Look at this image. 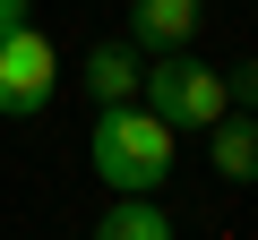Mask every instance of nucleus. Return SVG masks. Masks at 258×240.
<instances>
[{"label":"nucleus","mask_w":258,"mask_h":240,"mask_svg":"<svg viewBox=\"0 0 258 240\" xmlns=\"http://www.w3.org/2000/svg\"><path fill=\"white\" fill-rule=\"evenodd\" d=\"M86 155H95V180L112 197H155L172 180V120H155L147 103H103Z\"/></svg>","instance_id":"1"},{"label":"nucleus","mask_w":258,"mask_h":240,"mask_svg":"<svg viewBox=\"0 0 258 240\" xmlns=\"http://www.w3.org/2000/svg\"><path fill=\"white\" fill-rule=\"evenodd\" d=\"M138 103H147L155 120H172V138H181V129H215V120L232 111L224 69H207L189 43H181V52H155V60L138 69Z\"/></svg>","instance_id":"2"},{"label":"nucleus","mask_w":258,"mask_h":240,"mask_svg":"<svg viewBox=\"0 0 258 240\" xmlns=\"http://www.w3.org/2000/svg\"><path fill=\"white\" fill-rule=\"evenodd\" d=\"M52 94H60V52H52V35L26 18L18 35H0V111H9V120H35Z\"/></svg>","instance_id":"3"},{"label":"nucleus","mask_w":258,"mask_h":240,"mask_svg":"<svg viewBox=\"0 0 258 240\" xmlns=\"http://www.w3.org/2000/svg\"><path fill=\"white\" fill-rule=\"evenodd\" d=\"M129 35L147 52H181L198 35V0H129Z\"/></svg>","instance_id":"4"},{"label":"nucleus","mask_w":258,"mask_h":240,"mask_svg":"<svg viewBox=\"0 0 258 240\" xmlns=\"http://www.w3.org/2000/svg\"><path fill=\"white\" fill-rule=\"evenodd\" d=\"M78 86L95 94V111L103 103H138V52H129V43H95L86 69H78Z\"/></svg>","instance_id":"5"},{"label":"nucleus","mask_w":258,"mask_h":240,"mask_svg":"<svg viewBox=\"0 0 258 240\" xmlns=\"http://www.w3.org/2000/svg\"><path fill=\"white\" fill-rule=\"evenodd\" d=\"M207 163H215L224 180H258V120H249V111H241V120L224 111L215 129H207Z\"/></svg>","instance_id":"6"},{"label":"nucleus","mask_w":258,"mask_h":240,"mask_svg":"<svg viewBox=\"0 0 258 240\" xmlns=\"http://www.w3.org/2000/svg\"><path fill=\"white\" fill-rule=\"evenodd\" d=\"M95 240H172V214L155 197H120V206L95 214Z\"/></svg>","instance_id":"7"},{"label":"nucleus","mask_w":258,"mask_h":240,"mask_svg":"<svg viewBox=\"0 0 258 240\" xmlns=\"http://www.w3.org/2000/svg\"><path fill=\"white\" fill-rule=\"evenodd\" d=\"M224 94H232L241 111H258V60H241V69H224Z\"/></svg>","instance_id":"8"},{"label":"nucleus","mask_w":258,"mask_h":240,"mask_svg":"<svg viewBox=\"0 0 258 240\" xmlns=\"http://www.w3.org/2000/svg\"><path fill=\"white\" fill-rule=\"evenodd\" d=\"M26 9H35V0H0V35H18V26H26Z\"/></svg>","instance_id":"9"}]
</instances>
